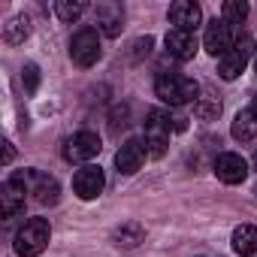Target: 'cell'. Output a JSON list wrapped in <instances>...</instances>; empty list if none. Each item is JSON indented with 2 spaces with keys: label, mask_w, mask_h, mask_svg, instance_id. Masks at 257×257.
<instances>
[{
  "label": "cell",
  "mask_w": 257,
  "mask_h": 257,
  "mask_svg": "<svg viewBox=\"0 0 257 257\" xmlns=\"http://www.w3.org/2000/svg\"><path fill=\"white\" fill-rule=\"evenodd\" d=\"M233 46V34H230V25L224 19H212L206 25V34H203V49L212 55V58H224Z\"/></svg>",
  "instance_id": "obj_9"
},
{
  "label": "cell",
  "mask_w": 257,
  "mask_h": 257,
  "mask_svg": "<svg viewBox=\"0 0 257 257\" xmlns=\"http://www.w3.org/2000/svg\"><path fill=\"white\" fill-rule=\"evenodd\" d=\"M167 16H170V22H173V31H188V34H194V31L200 28V22H203L200 7L191 4V0H176Z\"/></svg>",
  "instance_id": "obj_12"
},
{
  "label": "cell",
  "mask_w": 257,
  "mask_h": 257,
  "mask_svg": "<svg viewBox=\"0 0 257 257\" xmlns=\"http://www.w3.org/2000/svg\"><path fill=\"white\" fill-rule=\"evenodd\" d=\"M194 112H197L203 121H212V118H218V115H221V103H218V100H203V97H200Z\"/></svg>",
  "instance_id": "obj_22"
},
{
  "label": "cell",
  "mask_w": 257,
  "mask_h": 257,
  "mask_svg": "<svg viewBox=\"0 0 257 257\" xmlns=\"http://www.w3.org/2000/svg\"><path fill=\"white\" fill-rule=\"evenodd\" d=\"M25 194H28V188L16 176H10L0 185V209H4V218H16L19 212H25Z\"/></svg>",
  "instance_id": "obj_13"
},
{
  "label": "cell",
  "mask_w": 257,
  "mask_h": 257,
  "mask_svg": "<svg viewBox=\"0 0 257 257\" xmlns=\"http://www.w3.org/2000/svg\"><path fill=\"white\" fill-rule=\"evenodd\" d=\"M230 242H233V251H236L239 257H251V254H257V227H251V224H239V227L233 230Z\"/></svg>",
  "instance_id": "obj_17"
},
{
  "label": "cell",
  "mask_w": 257,
  "mask_h": 257,
  "mask_svg": "<svg viewBox=\"0 0 257 257\" xmlns=\"http://www.w3.org/2000/svg\"><path fill=\"white\" fill-rule=\"evenodd\" d=\"M22 79H25V91H28V94H34V91L40 88V67H37V64H25Z\"/></svg>",
  "instance_id": "obj_23"
},
{
  "label": "cell",
  "mask_w": 257,
  "mask_h": 257,
  "mask_svg": "<svg viewBox=\"0 0 257 257\" xmlns=\"http://www.w3.org/2000/svg\"><path fill=\"white\" fill-rule=\"evenodd\" d=\"M230 134H233L236 143H251V140H257V97L233 118Z\"/></svg>",
  "instance_id": "obj_16"
},
{
  "label": "cell",
  "mask_w": 257,
  "mask_h": 257,
  "mask_svg": "<svg viewBox=\"0 0 257 257\" xmlns=\"http://www.w3.org/2000/svg\"><path fill=\"white\" fill-rule=\"evenodd\" d=\"M100 37H97V31L94 28H82V31H76L73 34V40H70V58H73V64L76 67H94L97 61H100Z\"/></svg>",
  "instance_id": "obj_5"
},
{
  "label": "cell",
  "mask_w": 257,
  "mask_h": 257,
  "mask_svg": "<svg viewBox=\"0 0 257 257\" xmlns=\"http://www.w3.org/2000/svg\"><path fill=\"white\" fill-rule=\"evenodd\" d=\"M155 94L170 103V106H188V103H197L200 97V85L191 79V76H182V73H161L155 79Z\"/></svg>",
  "instance_id": "obj_1"
},
{
  "label": "cell",
  "mask_w": 257,
  "mask_h": 257,
  "mask_svg": "<svg viewBox=\"0 0 257 257\" xmlns=\"http://www.w3.org/2000/svg\"><path fill=\"white\" fill-rule=\"evenodd\" d=\"M16 179L28 188V194H34V200H37V203H43V206L58 203L61 185H58L52 176H46V173H40V170H19V173H16Z\"/></svg>",
  "instance_id": "obj_6"
},
{
  "label": "cell",
  "mask_w": 257,
  "mask_h": 257,
  "mask_svg": "<svg viewBox=\"0 0 257 257\" xmlns=\"http://www.w3.org/2000/svg\"><path fill=\"white\" fill-rule=\"evenodd\" d=\"M28 37H31V19H28V16H13V19L4 25V40H7L10 46H22Z\"/></svg>",
  "instance_id": "obj_19"
},
{
  "label": "cell",
  "mask_w": 257,
  "mask_h": 257,
  "mask_svg": "<svg viewBox=\"0 0 257 257\" xmlns=\"http://www.w3.org/2000/svg\"><path fill=\"white\" fill-rule=\"evenodd\" d=\"M221 19L227 25H242L248 19V4L245 0H227V4L221 7Z\"/></svg>",
  "instance_id": "obj_20"
},
{
  "label": "cell",
  "mask_w": 257,
  "mask_h": 257,
  "mask_svg": "<svg viewBox=\"0 0 257 257\" xmlns=\"http://www.w3.org/2000/svg\"><path fill=\"white\" fill-rule=\"evenodd\" d=\"M100 149H103V143H100L97 134H91V131H79V134H73V137L64 143V158H67L70 164H85V161L97 158Z\"/></svg>",
  "instance_id": "obj_7"
},
{
  "label": "cell",
  "mask_w": 257,
  "mask_h": 257,
  "mask_svg": "<svg viewBox=\"0 0 257 257\" xmlns=\"http://www.w3.org/2000/svg\"><path fill=\"white\" fill-rule=\"evenodd\" d=\"M251 167H254V170H257V152H254V158H251Z\"/></svg>",
  "instance_id": "obj_26"
},
{
  "label": "cell",
  "mask_w": 257,
  "mask_h": 257,
  "mask_svg": "<svg viewBox=\"0 0 257 257\" xmlns=\"http://www.w3.org/2000/svg\"><path fill=\"white\" fill-rule=\"evenodd\" d=\"M176 118H170V112L164 109H152L146 115V152L149 158H164L167 155V146H170V134H173V124Z\"/></svg>",
  "instance_id": "obj_2"
},
{
  "label": "cell",
  "mask_w": 257,
  "mask_h": 257,
  "mask_svg": "<svg viewBox=\"0 0 257 257\" xmlns=\"http://www.w3.org/2000/svg\"><path fill=\"white\" fill-rule=\"evenodd\" d=\"M152 46H155V40H152V37H143V40H137V43L131 46V49H134V61H140L143 55H149V52H152Z\"/></svg>",
  "instance_id": "obj_24"
},
{
  "label": "cell",
  "mask_w": 257,
  "mask_h": 257,
  "mask_svg": "<svg viewBox=\"0 0 257 257\" xmlns=\"http://www.w3.org/2000/svg\"><path fill=\"white\" fill-rule=\"evenodd\" d=\"M13 158H16L13 143H4V167H10V164H13Z\"/></svg>",
  "instance_id": "obj_25"
},
{
  "label": "cell",
  "mask_w": 257,
  "mask_h": 257,
  "mask_svg": "<svg viewBox=\"0 0 257 257\" xmlns=\"http://www.w3.org/2000/svg\"><path fill=\"white\" fill-rule=\"evenodd\" d=\"M215 176L224 182V185H242L245 176H248V164L242 155H233V152H224L215 158Z\"/></svg>",
  "instance_id": "obj_11"
},
{
  "label": "cell",
  "mask_w": 257,
  "mask_h": 257,
  "mask_svg": "<svg viewBox=\"0 0 257 257\" xmlns=\"http://www.w3.org/2000/svg\"><path fill=\"white\" fill-rule=\"evenodd\" d=\"M164 46H167V55L176 58V61H191L200 49L197 34H188V31H170L164 37Z\"/></svg>",
  "instance_id": "obj_14"
},
{
  "label": "cell",
  "mask_w": 257,
  "mask_h": 257,
  "mask_svg": "<svg viewBox=\"0 0 257 257\" xmlns=\"http://www.w3.org/2000/svg\"><path fill=\"white\" fill-rule=\"evenodd\" d=\"M254 70H257V58H254Z\"/></svg>",
  "instance_id": "obj_27"
},
{
  "label": "cell",
  "mask_w": 257,
  "mask_h": 257,
  "mask_svg": "<svg viewBox=\"0 0 257 257\" xmlns=\"http://www.w3.org/2000/svg\"><path fill=\"white\" fill-rule=\"evenodd\" d=\"M94 16H97V31L103 37H118L124 31V10L118 4H97Z\"/></svg>",
  "instance_id": "obj_15"
},
{
  "label": "cell",
  "mask_w": 257,
  "mask_h": 257,
  "mask_svg": "<svg viewBox=\"0 0 257 257\" xmlns=\"http://www.w3.org/2000/svg\"><path fill=\"white\" fill-rule=\"evenodd\" d=\"M82 13H85V4H82V0H58V4H55V16H58L61 22H67V25H73Z\"/></svg>",
  "instance_id": "obj_21"
},
{
  "label": "cell",
  "mask_w": 257,
  "mask_h": 257,
  "mask_svg": "<svg viewBox=\"0 0 257 257\" xmlns=\"http://www.w3.org/2000/svg\"><path fill=\"white\" fill-rule=\"evenodd\" d=\"M112 242L118 248H137L140 242H146V230L140 224H121L112 230Z\"/></svg>",
  "instance_id": "obj_18"
},
{
  "label": "cell",
  "mask_w": 257,
  "mask_h": 257,
  "mask_svg": "<svg viewBox=\"0 0 257 257\" xmlns=\"http://www.w3.org/2000/svg\"><path fill=\"white\" fill-rule=\"evenodd\" d=\"M251 58H254V37H251V34H239V37L233 40L230 52H227L224 58H218V76L227 79V82H233V79L248 67Z\"/></svg>",
  "instance_id": "obj_4"
},
{
  "label": "cell",
  "mask_w": 257,
  "mask_h": 257,
  "mask_svg": "<svg viewBox=\"0 0 257 257\" xmlns=\"http://www.w3.org/2000/svg\"><path fill=\"white\" fill-rule=\"evenodd\" d=\"M103 188H106V176H103L100 167L85 164L82 170H76V176H73V191H76L79 200H97V197L103 194Z\"/></svg>",
  "instance_id": "obj_8"
},
{
  "label": "cell",
  "mask_w": 257,
  "mask_h": 257,
  "mask_svg": "<svg viewBox=\"0 0 257 257\" xmlns=\"http://www.w3.org/2000/svg\"><path fill=\"white\" fill-rule=\"evenodd\" d=\"M49 239H52L49 221H46V218H31V221H25V227L16 233V254H19V257H37V254L46 251Z\"/></svg>",
  "instance_id": "obj_3"
},
{
  "label": "cell",
  "mask_w": 257,
  "mask_h": 257,
  "mask_svg": "<svg viewBox=\"0 0 257 257\" xmlns=\"http://www.w3.org/2000/svg\"><path fill=\"white\" fill-rule=\"evenodd\" d=\"M149 152H146V143L143 140H127L118 152H115V167L121 176H134L137 170H143Z\"/></svg>",
  "instance_id": "obj_10"
}]
</instances>
